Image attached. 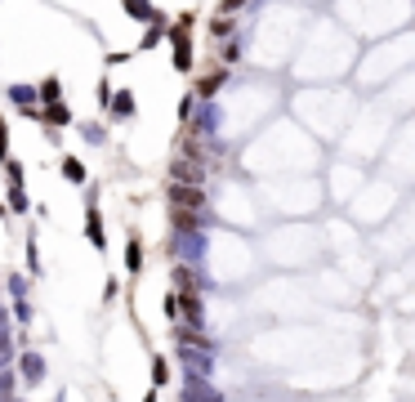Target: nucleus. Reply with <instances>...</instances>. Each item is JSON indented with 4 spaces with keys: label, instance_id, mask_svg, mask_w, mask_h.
Here are the masks:
<instances>
[{
    "label": "nucleus",
    "instance_id": "nucleus-1",
    "mask_svg": "<svg viewBox=\"0 0 415 402\" xmlns=\"http://www.w3.org/2000/svg\"><path fill=\"white\" fill-rule=\"evenodd\" d=\"M175 206H179V210H201V206H205L201 184H175Z\"/></svg>",
    "mask_w": 415,
    "mask_h": 402
},
{
    "label": "nucleus",
    "instance_id": "nucleus-2",
    "mask_svg": "<svg viewBox=\"0 0 415 402\" xmlns=\"http://www.w3.org/2000/svg\"><path fill=\"white\" fill-rule=\"evenodd\" d=\"M9 99H14V103H18L27 116H41V107L32 103V99H36V90H32V85H14V90H9Z\"/></svg>",
    "mask_w": 415,
    "mask_h": 402
},
{
    "label": "nucleus",
    "instance_id": "nucleus-3",
    "mask_svg": "<svg viewBox=\"0 0 415 402\" xmlns=\"http://www.w3.org/2000/svg\"><path fill=\"white\" fill-rule=\"evenodd\" d=\"M85 233H90V241H94V246H107V241H103V219H99V210H94V206H90V215H85Z\"/></svg>",
    "mask_w": 415,
    "mask_h": 402
},
{
    "label": "nucleus",
    "instance_id": "nucleus-4",
    "mask_svg": "<svg viewBox=\"0 0 415 402\" xmlns=\"http://www.w3.org/2000/svg\"><path fill=\"white\" fill-rule=\"evenodd\" d=\"M121 5H125V14L139 18V22H152V18H156V9L148 5V0H121Z\"/></svg>",
    "mask_w": 415,
    "mask_h": 402
},
{
    "label": "nucleus",
    "instance_id": "nucleus-5",
    "mask_svg": "<svg viewBox=\"0 0 415 402\" xmlns=\"http://www.w3.org/2000/svg\"><path fill=\"white\" fill-rule=\"evenodd\" d=\"M22 375H27L32 384L45 375V362H41V353H22Z\"/></svg>",
    "mask_w": 415,
    "mask_h": 402
},
{
    "label": "nucleus",
    "instance_id": "nucleus-6",
    "mask_svg": "<svg viewBox=\"0 0 415 402\" xmlns=\"http://www.w3.org/2000/svg\"><path fill=\"white\" fill-rule=\"evenodd\" d=\"M175 184H201V170L192 161H175Z\"/></svg>",
    "mask_w": 415,
    "mask_h": 402
},
{
    "label": "nucleus",
    "instance_id": "nucleus-7",
    "mask_svg": "<svg viewBox=\"0 0 415 402\" xmlns=\"http://www.w3.org/2000/svg\"><path fill=\"white\" fill-rule=\"evenodd\" d=\"M41 99L45 103H63V85H58V76H45L41 81Z\"/></svg>",
    "mask_w": 415,
    "mask_h": 402
},
{
    "label": "nucleus",
    "instance_id": "nucleus-8",
    "mask_svg": "<svg viewBox=\"0 0 415 402\" xmlns=\"http://www.w3.org/2000/svg\"><path fill=\"white\" fill-rule=\"evenodd\" d=\"M41 116L50 121V126H67V121H72V112H67L63 103H45V112H41Z\"/></svg>",
    "mask_w": 415,
    "mask_h": 402
},
{
    "label": "nucleus",
    "instance_id": "nucleus-9",
    "mask_svg": "<svg viewBox=\"0 0 415 402\" xmlns=\"http://www.w3.org/2000/svg\"><path fill=\"white\" fill-rule=\"evenodd\" d=\"M63 179H67V184H85V166L76 161V156H67V161H63Z\"/></svg>",
    "mask_w": 415,
    "mask_h": 402
},
{
    "label": "nucleus",
    "instance_id": "nucleus-10",
    "mask_svg": "<svg viewBox=\"0 0 415 402\" xmlns=\"http://www.w3.org/2000/svg\"><path fill=\"white\" fill-rule=\"evenodd\" d=\"M112 112H116V116H130V112H134V94H130V90L112 94Z\"/></svg>",
    "mask_w": 415,
    "mask_h": 402
},
{
    "label": "nucleus",
    "instance_id": "nucleus-11",
    "mask_svg": "<svg viewBox=\"0 0 415 402\" xmlns=\"http://www.w3.org/2000/svg\"><path fill=\"white\" fill-rule=\"evenodd\" d=\"M183 318H188L192 326H201V300L197 295H183Z\"/></svg>",
    "mask_w": 415,
    "mask_h": 402
},
{
    "label": "nucleus",
    "instance_id": "nucleus-12",
    "mask_svg": "<svg viewBox=\"0 0 415 402\" xmlns=\"http://www.w3.org/2000/svg\"><path fill=\"white\" fill-rule=\"evenodd\" d=\"M233 27H237V22H233V18H228V14H219V18L210 22V32L219 36V41H228V36H233Z\"/></svg>",
    "mask_w": 415,
    "mask_h": 402
},
{
    "label": "nucleus",
    "instance_id": "nucleus-13",
    "mask_svg": "<svg viewBox=\"0 0 415 402\" xmlns=\"http://www.w3.org/2000/svg\"><path fill=\"white\" fill-rule=\"evenodd\" d=\"M219 85H224V72H210V76L201 81V99H210V94L219 90Z\"/></svg>",
    "mask_w": 415,
    "mask_h": 402
},
{
    "label": "nucleus",
    "instance_id": "nucleus-14",
    "mask_svg": "<svg viewBox=\"0 0 415 402\" xmlns=\"http://www.w3.org/2000/svg\"><path fill=\"white\" fill-rule=\"evenodd\" d=\"M125 264H130V273H139V264H143V250H139V241H130V246H125Z\"/></svg>",
    "mask_w": 415,
    "mask_h": 402
},
{
    "label": "nucleus",
    "instance_id": "nucleus-15",
    "mask_svg": "<svg viewBox=\"0 0 415 402\" xmlns=\"http://www.w3.org/2000/svg\"><path fill=\"white\" fill-rule=\"evenodd\" d=\"M9 206H14V210H27V197H22V184H14V188H9Z\"/></svg>",
    "mask_w": 415,
    "mask_h": 402
},
{
    "label": "nucleus",
    "instance_id": "nucleus-16",
    "mask_svg": "<svg viewBox=\"0 0 415 402\" xmlns=\"http://www.w3.org/2000/svg\"><path fill=\"white\" fill-rule=\"evenodd\" d=\"M9 353H14V344H9V331H0V367L9 362Z\"/></svg>",
    "mask_w": 415,
    "mask_h": 402
},
{
    "label": "nucleus",
    "instance_id": "nucleus-17",
    "mask_svg": "<svg viewBox=\"0 0 415 402\" xmlns=\"http://www.w3.org/2000/svg\"><path fill=\"white\" fill-rule=\"evenodd\" d=\"M165 375H170V371H165V362L156 358V362H152V380H156V384H165Z\"/></svg>",
    "mask_w": 415,
    "mask_h": 402
},
{
    "label": "nucleus",
    "instance_id": "nucleus-18",
    "mask_svg": "<svg viewBox=\"0 0 415 402\" xmlns=\"http://www.w3.org/2000/svg\"><path fill=\"white\" fill-rule=\"evenodd\" d=\"M161 36H165V27H152L148 36H143V50H148V45H156V41H161Z\"/></svg>",
    "mask_w": 415,
    "mask_h": 402
},
{
    "label": "nucleus",
    "instance_id": "nucleus-19",
    "mask_svg": "<svg viewBox=\"0 0 415 402\" xmlns=\"http://www.w3.org/2000/svg\"><path fill=\"white\" fill-rule=\"evenodd\" d=\"M237 54H241V45L233 41V45H224V63H237Z\"/></svg>",
    "mask_w": 415,
    "mask_h": 402
},
{
    "label": "nucleus",
    "instance_id": "nucleus-20",
    "mask_svg": "<svg viewBox=\"0 0 415 402\" xmlns=\"http://www.w3.org/2000/svg\"><path fill=\"white\" fill-rule=\"evenodd\" d=\"M241 5H250V0H224V5H219V9H224V14H237Z\"/></svg>",
    "mask_w": 415,
    "mask_h": 402
},
{
    "label": "nucleus",
    "instance_id": "nucleus-21",
    "mask_svg": "<svg viewBox=\"0 0 415 402\" xmlns=\"http://www.w3.org/2000/svg\"><path fill=\"white\" fill-rule=\"evenodd\" d=\"M9 152V130H5V121H0V156Z\"/></svg>",
    "mask_w": 415,
    "mask_h": 402
},
{
    "label": "nucleus",
    "instance_id": "nucleus-22",
    "mask_svg": "<svg viewBox=\"0 0 415 402\" xmlns=\"http://www.w3.org/2000/svg\"><path fill=\"white\" fill-rule=\"evenodd\" d=\"M0 215H5V206H0Z\"/></svg>",
    "mask_w": 415,
    "mask_h": 402
}]
</instances>
